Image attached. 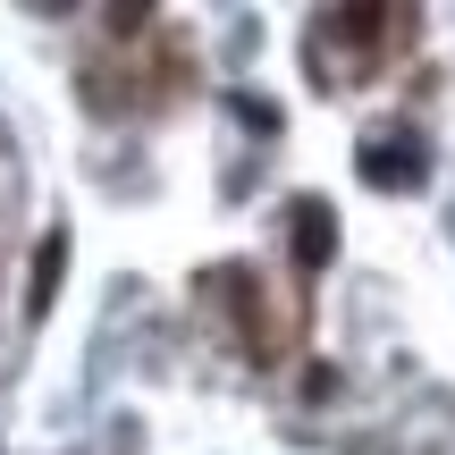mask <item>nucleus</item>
Wrapping results in <instances>:
<instances>
[{"label": "nucleus", "mask_w": 455, "mask_h": 455, "mask_svg": "<svg viewBox=\"0 0 455 455\" xmlns=\"http://www.w3.org/2000/svg\"><path fill=\"white\" fill-rule=\"evenodd\" d=\"M363 178H371L379 195H413V186L430 178L422 135H371V144H363Z\"/></svg>", "instance_id": "nucleus-1"}, {"label": "nucleus", "mask_w": 455, "mask_h": 455, "mask_svg": "<svg viewBox=\"0 0 455 455\" xmlns=\"http://www.w3.org/2000/svg\"><path fill=\"white\" fill-rule=\"evenodd\" d=\"M287 244H295V270H329V253H338V220H329V203L321 195H304V203H287Z\"/></svg>", "instance_id": "nucleus-2"}, {"label": "nucleus", "mask_w": 455, "mask_h": 455, "mask_svg": "<svg viewBox=\"0 0 455 455\" xmlns=\"http://www.w3.org/2000/svg\"><path fill=\"white\" fill-rule=\"evenodd\" d=\"M60 270H68V236L51 228L43 253H34V287H26V304H34V312H51V295H60Z\"/></svg>", "instance_id": "nucleus-3"}]
</instances>
